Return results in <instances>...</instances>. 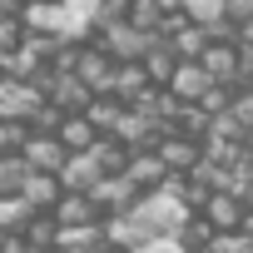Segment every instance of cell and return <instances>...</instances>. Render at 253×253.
Returning a JSON list of instances; mask_svg holds the SVG:
<instances>
[{"instance_id": "1", "label": "cell", "mask_w": 253, "mask_h": 253, "mask_svg": "<svg viewBox=\"0 0 253 253\" xmlns=\"http://www.w3.org/2000/svg\"><path fill=\"white\" fill-rule=\"evenodd\" d=\"M129 213H134V218H139L149 233H179V223L189 218L184 199H174L169 189H149V194H139Z\"/></svg>"}, {"instance_id": "2", "label": "cell", "mask_w": 253, "mask_h": 253, "mask_svg": "<svg viewBox=\"0 0 253 253\" xmlns=\"http://www.w3.org/2000/svg\"><path fill=\"white\" fill-rule=\"evenodd\" d=\"M99 50L114 60V65H134V60H144V50H149V40L154 35H144L139 25H129V20H104L99 25Z\"/></svg>"}, {"instance_id": "3", "label": "cell", "mask_w": 253, "mask_h": 253, "mask_svg": "<svg viewBox=\"0 0 253 253\" xmlns=\"http://www.w3.org/2000/svg\"><path fill=\"white\" fill-rule=\"evenodd\" d=\"M45 109V89L35 84V80H15V75H5L0 80V119H35Z\"/></svg>"}, {"instance_id": "4", "label": "cell", "mask_w": 253, "mask_h": 253, "mask_svg": "<svg viewBox=\"0 0 253 253\" xmlns=\"http://www.w3.org/2000/svg\"><path fill=\"white\" fill-rule=\"evenodd\" d=\"M89 199H94V209H99V218H119V213H129L134 209V199H139V189L124 179V174H104L94 189H89Z\"/></svg>"}, {"instance_id": "5", "label": "cell", "mask_w": 253, "mask_h": 253, "mask_svg": "<svg viewBox=\"0 0 253 253\" xmlns=\"http://www.w3.org/2000/svg\"><path fill=\"white\" fill-rule=\"evenodd\" d=\"M164 89L174 94V104H204V94L213 89V80H209V70L199 60H179V70L169 75Z\"/></svg>"}, {"instance_id": "6", "label": "cell", "mask_w": 253, "mask_h": 253, "mask_svg": "<svg viewBox=\"0 0 253 253\" xmlns=\"http://www.w3.org/2000/svg\"><path fill=\"white\" fill-rule=\"evenodd\" d=\"M20 159H25L35 174H60V164L70 159V149L60 144V134H40V129H30V139H25Z\"/></svg>"}, {"instance_id": "7", "label": "cell", "mask_w": 253, "mask_h": 253, "mask_svg": "<svg viewBox=\"0 0 253 253\" xmlns=\"http://www.w3.org/2000/svg\"><path fill=\"white\" fill-rule=\"evenodd\" d=\"M159 159H164V169L169 174H194L199 169V159H204V144L199 139H189V134H159Z\"/></svg>"}, {"instance_id": "8", "label": "cell", "mask_w": 253, "mask_h": 253, "mask_svg": "<svg viewBox=\"0 0 253 253\" xmlns=\"http://www.w3.org/2000/svg\"><path fill=\"white\" fill-rule=\"evenodd\" d=\"M243 209H248V204H243L233 189H209V199H204L199 213H204L218 233H233V228H243Z\"/></svg>"}, {"instance_id": "9", "label": "cell", "mask_w": 253, "mask_h": 253, "mask_svg": "<svg viewBox=\"0 0 253 253\" xmlns=\"http://www.w3.org/2000/svg\"><path fill=\"white\" fill-rule=\"evenodd\" d=\"M124 179H129V184H134L139 194H149V189H164L169 169H164L159 149H129V164H124Z\"/></svg>"}, {"instance_id": "10", "label": "cell", "mask_w": 253, "mask_h": 253, "mask_svg": "<svg viewBox=\"0 0 253 253\" xmlns=\"http://www.w3.org/2000/svg\"><path fill=\"white\" fill-rule=\"evenodd\" d=\"M199 65L209 70L213 84H228L233 89V80H238V40H209V50L199 55Z\"/></svg>"}, {"instance_id": "11", "label": "cell", "mask_w": 253, "mask_h": 253, "mask_svg": "<svg viewBox=\"0 0 253 253\" xmlns=\"http://www.w3.org/2000/svg\"><path fill=\"white\" fill-rule=\"evenodd\" d=\"M99 179H104V169H99V159H94L89 149H80V154H70V159L60 164V184H65V194H89Z\"/></svg>"}, {"instance_id": "12", "label": "cell", "mask_w": 253, "mask_h": 253, "mask_svg": "<svg viewBox=\"0 0 253 253\" xmlns=\"http://www.w3.org/2000/svg\"><path fill=\"white\" fill-rule=\"evenodd\" d=\"M109 238H104V223H80V228H60L55 238V253H104Z\"/></svg>"}, {"instance_id": "13", "label": "cell", "mask_w": 253, "mask_h": 253, "mask_svg": "<svg viewBox=\"0 0 253 253\" xmlns=\"http://www.w3.org/2000/svg\"><path fill=\"white\" fill-rule=\"evenodd\" d=\"M139 65H144V75H149V80H154V89H164V84H169V75H174V70H179V55H174V45H169V40H164V35H154V40H149V50H144V60H139Z\"/></svg>"}, {"instance_id": "14", "label": "cell", "mask_w": 253, "mask_h": 253, "mask_svg": "<svg viewBox=\"0 0 253 253\" xmlns=\"http://www.w3.org/2000/svg\"><path fill=\"white\" fill-rule=\"evenodd\" d=\"M60 194H65L60 174H35V169H30V179H25V189H20V199H25L35 213H50V209L60 204Z\"/></svg>"}, {"instance_id": "15", "label": "cell", "mask_w": 253, "mask_h": 253, "mask_svg": "<svg viewBox=\"0 0 253 253\" xmlns=\"http://www.w3.org/2000/svg\"><path fill=\"white\" fill-rule=\"evenodd\" d=\"M60 228H80V223H99V209L89 194H60V204L50 209Z\"/></svg>"}, {"instance_id": "16", "label": "cell", "mask_w": 253, "mask_h": 253, "mask_svg": "<svg viewBox=\"0 0 253 253\" xmlns=\"http://www.w3.org/2000/svg\"><path fill=\"white\" fill-rule=\"evenodd\" d=\"M55 134H60V144H65L70 154H80V149H89V144L99 139V129H94V124H89L84 114H65V119H60V129H55Z\"/></svg>"}, {"instance_id": "17", "label": "cell", "mask_w": 253, "mask_h": 253, "mask_svg": "<svg viewBox=\"0 0 253 253\" xmlns=\"http://www.w3.org/2000/svg\"><path fill=\"white\" fill-rule=\"evenodd\" d=\"M164 15H169L164 0H129V10H124V20L139 25L144 35H159V30H164Z\"/></svg>"}, {"instance_id": "18", "label": "cell", "mask_w": 253, "mask_h": 253, "mask_svg": "<svg viewBox=\"0 0 253 253\" xmlns=\"http://www.w3.org/2000/svg\"><path fill=\"white\" fill-rule=\"evenodd\" d=\"M30 218H35V209L20 194H0V233H25Z\"/></svg>"}, {"instance_id": "19", "label": "cell", "mask_w": 253, "mask_h": 253, "mask_svg": "<svg viewBox=\"0 0 253 253\" xmlns=\"http://www.w3.org/2000/svg\"><path fill=\"white\" fill-rule=\"evenodd\" d=\"M169 10H179L184 20H194V25H218L223 20V0H164Z\"/></svg>"}, {"instance_id": "20", "label": "cell", "mask_w": 253, "mask_h": 253, "mask_svg": "<svg viewBox=\"0 0 253 253\" xmlns=\"http://www.w3.org/2000/svg\"><path fill=\"white\" fill-rule=\"evenodd\" d=\"M30 179V164L20 154H0V194H20Z\"/></svg>"}, {"instance_id": "21", "label": "cell", "mask_w": 253, "mask_h": 253, "mask_svg": "<svg viewBox=\"0 0 253 253\" xmlns=\"http://www.w3.org/2000/svg\"><path fill=\"white\" fill-rule=\"evenodd\" d=\"M25 35H30V25L20 15H0V55H15L25 45Z\"/></svg>"}, {"instance_id": "22", "label": "cell", "mask_w": 253, "mask_h": 253, "mask_svg": "<svg viewBox=\"0 0 253 253\" xmlns=\"http://www.w3.org/2000/svg\"><path fill=\"white\" fill-rule=\"evenodd\" d=\"M30 139V124L25 119H0V154H20Z\"/></svg>"}, {"instance_id": "23", "label": "cell", "mask_w": 253, "mask_h": 253, "mask_svg": "<svg viewBox=\"0 0 253 253\" xmlns=\"http://www.w3.org/2000/svg\"><path fill=\"white\" fill-rule=\"evenodd\" d=\"M228 114L238 119V129H253V89H233V104Z\"/></svg>"}, {"instance_id": "24", "label": "cell", "mask_w": 253, "mask_h": 253, "mask_svg": "<svg viewBox=\"0 0 253 253\" xmlns=\"http://www.w3.org/2000/svg\"><path fill=\"white\" fill-rule=\"evenodd\" d=\"M233 40H238V50H253V15L233 25Z\"/></svg>"}, {"instance_id": "25", "label": "cell", "mask_w": 253, "mask_h": 253, "mask_svg": "<svg viewBox=\"0 0 253 253\" xmlns=\"http://www.w3.org/2000/svg\"><path fill=\"white\" fill-rule=\"evenodd\" d=\"M25 10V0H0V15H20Z\"/></svg>"}, {"instance_id": "26", "label": "cell", "mask_w": 253, "mask_h": 253, "mask_svg": "<svg viewBox=\"0 0 253 253\" xmlns=\"http://www.w3.org/2000/svg\"><path fill=\"white\" fill-rule=\"evenodd\" d=\"M25 253H50V248H25Z\"/></svg>"}, {"instance_id": "27", "label": "cell", "mask_w": 253, "mask_h": 253, "mask_svg": "<svg viewBox=\"0 0 253 253\" xmlns=\"http://www.w3.org/2000/svg\"><path fill=\"white\" fill-rule=\"evenodd\" d=\"M0 238H5V233H0Z\"/></svg>"}, {"instance_id": "28", "label": "cell", "mask_w": 253, "mask_h": 253, "mask_svg": "<svg viewBox=\"0 0 253 253\" xmlns=\"http://www.w3.org/2000/svg\"><path fill=\"white\" fill-rule=\"evenodd\" d=\"M25 5H30V0H25Z\"/></svg>"}]
</instances>
